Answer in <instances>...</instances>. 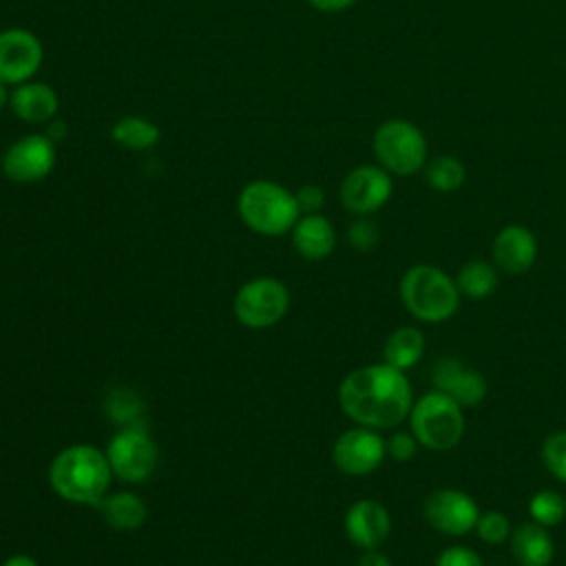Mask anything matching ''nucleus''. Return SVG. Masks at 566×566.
<instances>
[{"mask_svg": "<svg viewBox=\"0 0 566 566\" xmlns=\"http://www.w3.org/2000/svg\"><path fill=\"white\" fill-rule=\"evenodd\" d=\"M338 405L360 427L394 429L409 418L413 391L405 371L376 363L358 367L340 380Z\"/></svg>", "mask_w": 566, "mask_h": 566, "instance_id": "1", "label": "nucleus"}, {"mask_svg": "<svg viewBox=\"0 0 566 566\" xmlns=\"http://www.w3.org/2000/svg\"><path fill=\"white\" fill-rule=\"evenodd\" d=\"M111 480L113 469L106 451L93 444H71L62 449L49 467L51 489L73 504L95 506L108 493Z\"/></svg>", "mask_w": 566, "mask_h": 566, "instance_id": "2", "label": "nucleus"}, {"mask_svg": "<svg viewBox=\"0 0 566 566\" xmlns=\"http://www.w3.org/2000/svg\"><path fill=\"white\" fill-rule=\"evenodd\" d=\"M398 292L407 312L422 323H442L451 318L458 312L462 296L455 279L429 263L411 265L402 274Z\"/></svg>", "mask_w": 566, "mask_h": 566, "instance_id": "3", "label": "nucleus"}, {"mask_svg": "<svg viewBox=\"0 0 566 566\" xmlns=\"http://www.w3.org/2000/svg\"><path fill=\"white\" fill-rule=\"evenodd\" d=\"M241 221L256 234L281 237L294 228L301 217L294 192L268 179H256L243 186L237 199Z\"/></svg>", "mask_w": 566, "mask_h": 566, "instance_id": "4", "label": "nucleus"}, {"mask_svg": "<svg viewBox=\"0 0 566 566\" xmlns=\"http://www.w3.org/2000/svg\"><path fill=\"white\" fill-rule=\"evenodd\" d=\"M409 431L418 438L420 447L429 451H449L464 433L462 407L447 394L431 389L413 400Z\"/></svg>", "mask_w": 566, "mask_h": 566, "instance_id": "5", "label": "nucleus"}, {"mask_svg": "<svg viewBox=\"0 0 566 566\" xmlns=\"http://www.w3.org/2000/svg\"><path fill=\"white\" fill-rule=\"evenodd\" d=\"M376 159L391 175H413L427 161L424 135L407 119L382 122L371 139Z\"/></svg>", "mask_w": 566, "mask_h": 566, "instance_id": "6", "label": "nucleus"}, {"mask_svg": "<svg viewBox=\"0 0 566 566\" xmlns=\"http://www.w3.org/2000/svg\"><path fill=\"white\" fill-rule=\"evenodd\" d=\"M290 307V290L283 281L259 276L248 281L234 294V316L250 329H268L276 325Z\"/></svg>", "mask_w": 566, "mask_h": 566, "instance_id": "7", "label": "nucleus"}, {"mask_svg": "<svg viewBox=\"0 0 566 566\" xmlns=\"http://www.w3.org/2000/svg\"><path fill=\"white\" fill-rule=\"evenodd\" d=\"M113 475L124 482H144L157 467V444L144 424L122 427L106 447Z\"/></svg>", "mask_w": 566, "mask_h": 566, "instance_id": "8", "label": "nucleus"}, {"mask_svg": "<svg viewBox=\"0 0 566 566\" xmlns=\"http://www.w3.org/2000/svg\"><path fill=\"white\" fill-rule=\"evenodd\" d=\"M57 159L55 142L44 133L15 139L2 155V172L15 184H35L51 175Z\"/></svg>", "mask_w": 566, "mask_h": 566, "instance_id": "9", "label": "nucleus"}, {"mask_svg": "<svg viewBox=\"0 0 566 566\" xmlns=\"http://www.w3.org/2000/svg\"><path fill=\"white\" fill-rule=\"evenodd\" d=\"M422 515L427 524L438 533L460 537L475 528L480 509L469 493L442 486L427 493V497L422 500Z\"/></svg>", "mask_w": 566, "mask_h": 566, "instance_id": "10", "label": "nucleus"}, {"mask_svg": "<svg viewBox=\"0 0 566 566\" xmlns=\"http://www.w3.org/2000/svg\"><path fill=\"white\" fill-rule=\"evenodd\" d=\"M387 455V440L369 427H354L340 433L332 447V460L345 475H369Z\"/></svg>", "mask_w": 566, "mask_h": 566, "instance_id": "11", "label": "nucleus"}, {"mask_svg": "<svg viewBox=\"0 0 566 566\" xmlns=\"http://www.w3.org/2000/svg\"><path fill=\"white\" fill-rule=\"evenodd\" d=\"M44 46L40 38L22 27L0 31V80L7 84L29 82L42 66Z\"/></svg>", "mask_w": 566, "mask_h": 566, "instance_id": "12", "label": "nucleus"}, {"mask_svg": "<svg viewBox=\"0 0 566 566\" xmlns=\"http://www.w3.org/2000/svg\"><path fill=\"white\" fill-rule=\"evenodd\" d=\"M394 184L382 166H358L347 172L340 184V203L358 217L380 210L391 197Z\"/></svg>", "mask_w": 566, "mask_h": 566, "instance_id": "13", "label": "nucleus"}, {"mask_svg": "<svg viewBox=\"0 0 566 566\" xmlns=\"http://www.w3.org/2000/svg\"><path fill=\"white\" fill-rule=\"evenodd\" d=\"M431 382H433V389L447 394L462 409L475 407L486 398L484 376L478 369L467 367L455 356H444V358L436 360V365L431 369Z\"/></svg>", "mask_w": 566, "mask_h": 566, "instance_id": "14", "label": "nucleus"}, {"mask_svg": "<svg viewBox=\"0 0 566 566\" xmlns=\"http://www.w3.org/2000/svg\"><path fill=\"white\" fill-rule=\"evenodd\" d=\"M345 533L363 551L380 548L391 533V515L378 500H358L345 513Z\"/></svg>", "mask_w": 566, "mask_h": 566, "instance_id": "15", "label": "nucleus"}, {"mask_svg": "<svg viewBox=\"0 0 566 566\" xmlns=\"http://www.w3.org/2000/svg\"><path fill=\"white\" fill-rule=\"evenodd\" d=\"M491 254L497 270L506 274H524L537 259V239L528 228L511 223L495 234Z\"/></svg>", "mask_w": 566, "mask_h": 566, "instance_id": "16", "label": "nucleus"}, {"mask_svg": "<svg viewBox=\"0 0 566 566\" xmlns=\"http://www.w3.org/2000/svg\"><path fill=\"white\" fill-rule=\"evenodd\" d=\"M11 111L29 124H49L53 122L60 99L53 86L44 82H22L11 91L9 97Z\"/></svg>", "mask_w": 566, "mask_h": 566, "instance_id": "17", "label": "nucleus"}, {"mask_svg": "<svg viewBox=\"0 0 566 566\" xmlns=\"http://www.w3.org/2000/svg\"><path fill=\"white\" fill-rule=\"evenodd\" d=\"M290 232L294 250L307 261H321L329 256L336 245V230L332 221L318 212L298 217Z\"/></svg>", "mask_w": 566, "mask_h": 566, "instance_id": "18", "label": "nucleus"}, {"mask_svg": "<svg viewBox=\"0 0 566 566\" xmlns=\"http://www.w3.org/2000/svg\"><path fill=\"white\" fill-rule=\"evenodd\" d=\"M511 555L517 566H548L555 555V544L546 526L528 520L517 524L509 537Z\"/></svg>", "mask_w": 566, "mask_h": 566, "instance_id": "19", "label": "nucleus"}, {"mask_svg": "<svg viewBox=\"0 0 566 566\" xmlns=\"http://www.w3.org/2000/svg\"><path fill=\"white\" fill-rule=\"evenodd\" d=\"M95 509L102 513L106 524L117 531H135L148 517L144 500L133 491H117L113 495H104L95 504Z\"/></svg>", "mask_w": 566, "mask_h": 566, "instance_id": "20", "label": "nucleus"}, {"mask_svg": "<svg viewBox=\"0 0 566 566\" xmlns=\"http://www.w3.org/2000/svg\"><path fill=\"white\" fill-rule=\"evenodd\" d=\"M424 343H427V338L420 327L400 325L385 340V347H382L385 360L382 363H387L400 371H407L420 363V358L424 354Z\"/></svg>", "mask_w": 566, "mask_h": 566, "instance_id": "21", "label": "nucleus"}, {"mask_svg": "<svg viewBox=\"0 0 566 566\" xmlns=\"http://www.w3.org/2000/svg\"><path fill=\"white\" fill-rule=\"evenodd\" d=\"M111 137L117 146H122L126 150H148V148L157 146L161 130L148 117L124 115L113 124Z\"/></svg>", "mask_w": 566, "mask_h": 566, "instance_id": "22", "label": "nucleus"}, {"mask_svg": "<svg viewBox=\"0 0 566 566\" xmlns=\"http://www.w3.org/2000/svg\"><path fill=\"white\" fill-rule=\"evenodd\" d=\"M455 285L462 296H469L475 301L486 298L497 287V268L482 259L467 261L455 274Z\"/></svg>", "mask_w": 566, "mask_h": 566, "instance_id": "23", "label": "nucleus"}, {"mask_svg": "<svg viewBox=\"0 0 566 566\" xmlns=\"http://www.w3.org/2000/svg\"><path fill=\"white\" fill-rule=\"evenodd\" d=\"M424 177L427 184L438 190V192H453L464 184L467 170L462 166V161L453 155H440L436 159H431L424 168Z\"/></svg>", "mask_w": 566, "mask_h": 566, "instance_id": "24", "label": "nucleus"}, {"mask_svg": "<svg viewBox=\"0 0 566 566\" xmlns=\"http://www.w3.org/2000/svg\"><path fill=\"white\" fill-rule=\"evenodd\" d=\"M104 407H106V413L111 416V420L119 422L122 427L142 424L139 418L144 413V400L126 387L113 389V394L106 398Z\"/></svg>", "mask_w": 566, "mask_h": 566, "instance_id": "25", "label": "nucleus"}, {"mask_svg": "<svg viewBox=\"0 0 566 566\" xmlns=\"http://www.w3.org/2000/svg\"><path fill=\"white\" fill-rule=\"evenodd\" d=\"M528 513L531 520L551 528L557 526L566 515V502L564 495H559L553 489H542L528 500Z\"/></svg>", "mask_w": 566, "mask_h": 566, "instance_id": "26", "label": "nucleus"}, {"mask_svg": "<svg viewBox=\"0 0 566 566\" xmlns=\"http://www.w3.org/2000/svg\"><path fill=\"white\" fill-rule=\"evenodd\" d=\"M542 462L546 471L557 478L559 482H566V431H553L544 444H542Z\"/></svg>", "mask_w": 566, "mask_h": 566, "instance_id": "27", "label": "nucleus"}, {"mask_svg": "<svg viewBox=\"0 0 566 566\" xmlns=\"http://www.w3.org/2000/svg\"><path fill=\"white\" fill-rule=\"evenodd\" d=\"M478 537L484 542V544H502L511 537V520L500 513V511H484L480 513L478 522H475V528Z\"/></svg>", "mask_w": 566, "mask_h": 566, "instance_id": "28", "label": "nucleus"}, {"mask_svg": "<svg viewBox=\"0 0 566 566\" xmlns=\"http://www.w3.org/2000/svg\"><path fill=\"white\" fill-rule=\"evenodd\" d=\"M347 239H349V245L360 250V252H367V250H374L380 241V230L378 226L367 219V217H360L356 219L349 230H347Z\"/></svg>", "mask_w": 566, "mask_h": 566, "instance_id": "29", "label": "nucleus"}, {"mask_svg": "<svg viewBox=\"0 0 566 566\" xmlns=\"http://www.w3.org/2000/svg\"><path fill=\"white\" fill-rule=\"evenodd\" d=\"M433 566H484V562L478 551H473L469 546L453 544L438 553Z\"/></svg>", "mask_w": 566, "mask_h": 566, "instance_id": "30", "label": "nucleus"}, {"mask_svg": "<svg viewBox=\"0 0 566 566\" xmlns=\"http://www.w3.org/2000/svg\"><path fill=\"white\" fill-rule=\"evenodd\" d=\"M420 442L411 431H394L387 440V455H391L396 462H407L416 455Z\"/></svg>", "mask_w": 566, "mask_h": 566, "instance_id": "31", "label": "nucleus"}, {"mask_svg": "<svg viewBox=\"0 0 566 566\" xmlns=\"http://www.w3.org/2000/svg\"><path fill=\"white\" fill-rule=\"evenodd\" d=\"M294 199H296V206H298L301 214H312V212H318L323 208L325 192L316 184H305L294 192Z\"/></svg>", "mask_w": 566, "mask_h": 566, "instance_id": "32", "label": "nucleus"}, {"mask_svg": "<svg viewBox=\"0 0 566 566\" xmlns=\"http://www.w3.org/2000/svg\"><path fill=\"white\" fill-rule=\"evenodd\" d=\"M314 9L325 11V13H336V11H345L352 4H356V0H307Z\"/></svg>", "mask_w": 566, "mask_h": 566, "instance_id": "33", "label": "nucleus"}, {"mask_svg": "<svg viewBox=\"0 0 566 566\" xmlns=\"http://www.w3.org/2000/svg\"><path fill=\"white\" fill-rule=\"evenodd\" d=\"M356 566H391V562H389V557H387L385 553H380L378 548H369V551H365V553L360 555V559H358Z\"/></svg>", "mask_w": 566, "mask_h": 566, "instance_id": "34", "label": "nucleus"}, {"mask_svg": "<svg viewBox=\"0 0 566 566\" xmlns=\"http://www.w3.org/2000/svg\"><path fill=\"white\" fill-rule=\"evenodd\" d=\"M2 566H40L31 555H24V553H18V555H11L4 559Z\"/></svg>", "mask_w": 566, "mask_h": 566, "instance_id": "35", "label": "nucleus"}, {"mask_svg": "<svg viewBox=\"0 0 566 566\" xmlns=\"http://www.w3.org/2000/svg\"><path fill=\"white\" fill-rule=\"evenodd\" d=\"M7 86H9V84L0 80V111L9 104V97H11V93H9V88H7Z\"/></svg>", "mask_w": 566, "mask_h": 566, "instance_id": "36", "label": "nucleus"}, {"mask_svg": "<svg viewBox=\"0 0 566 566\" xmlns=\"http://www.w3.org/2000/svg\"><path fill=\"white\" fill-rule=\"evenodd\" d=\"M564 502H566V495H564Z\"/></svg>", "mask_w": 566, "mask_h": 566, "instance_id": "37", "label": "nucleus"}]
</instances>
